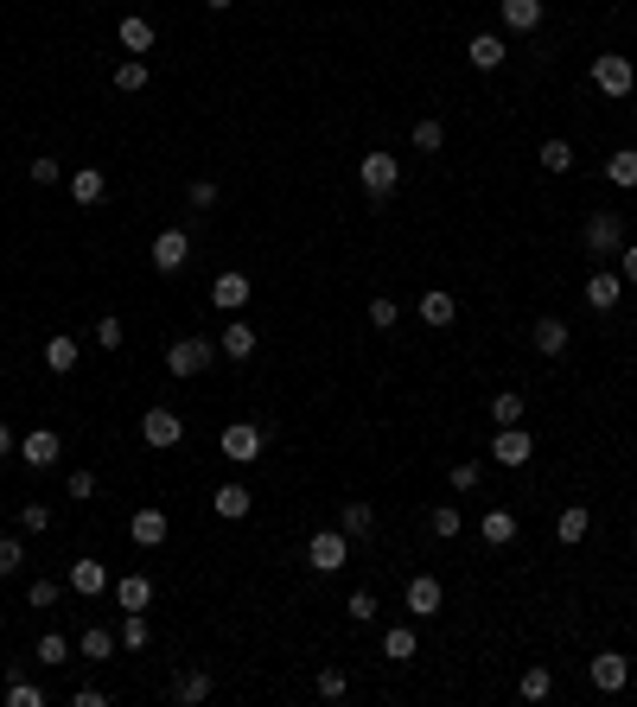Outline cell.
<instances>
[{"mask_svg":"<svg viewBox=\"0 0 637 707\" xmlns=\"http://www.w3.org/2000/svg\"><path fill=\"white\" fill-rule=\"evenodd\" d=\"M147 262L160 268V274H179L185 262H192V230H179V223H166L160 236H153V249H147Z\"/></svg>","mask_w":637,"mask_h":707,"instance_id":"6","label":"cell"},{"mask_svg":"<svg viewBox=\"0 0 637 707\" xmlns=\"http://www.w3.org/2000/svg\"><path fill=\"white\" fill-rule=\"evenodd\" d=\"M26 567V542L20 536H0V580H13Z\"/></svg>","mask_w":637,"mask_h":707,"instance_id":"42","label":"cell"},{"mask_svg":"<svg viewBox=\"0 0 637 707\" xmlns=\"http://www.w3.org/2000/svg\"><path fill=\"white\" fill-rule=\"evenodd\" d=\"M497 13H504V32H536L548 7H542V0H504Z\"/></svg>","mask_w":637,"mask_h":707,"instance_id":"23","label":"cell"},{"mask_svg":"<svg viewBox=\"0 0 637 707\" xmlns=\"http://www.w3.org/2000/svg\"><path fill=\"white\" fill-rule=\"evenodd\" d=\"M446 478H453V491H478V478H485V465H478V459H459V465H453V472H446Z\"/></svg>","mask_w":637,"mask_h":707,"instance_id":"48","label":"cell"},{"mask_svg":"<svg viewBox=\"0 0 637 707\" xmlns=\"http://www.w3.org/2000/svg\"><path fill=\"white\" fill-rule=\"evenodd\" d=\"M147 599H153L147 574H122V580H115V606H122V612H147Z\"/></svg>","mask_w":637,"mask_h":707,"instance_id":"26","label":"cell"},{"mask_svg":"<svg viewBox=\"0 0 637 707\" xmlns=\"http://www.w3.org/2000/svg\"><path fill=\"white\" fill-rule=\"evenodd\" d=\"M211 510L223 516V523H243V516L255 510V497H249V485H217V497H211Z\"/></svg>","mask_w":637,"mask_h":707,"instance_id":"19","label":"cell"},{"mask_svg":"<svg viewBox=\"0 0 637 707\" xmlns=\"http://www.w3.org/2000/svg\"><path fill=\"white\" fill-rule=\"evenodd\" d=\"M606 179L618 185V192H637V153H631V147L606 153Z\"/></svg>","mask_w":637,"mask_h":707,"instance_id":"32","label":"cell"},{"mask_svg":"<svg viewBox=\"0 0 637 707\" xmlns=\"http://www.w3.org/2000/svg\"><path fill=\"white\" fill-rule=\"evenodd\" d=\"M115 39H122V51H134V58H141V51H153V20H141V13H128V20L115 26Z\"/></svg>","mask_w":637,"mask_h":707,"instance_id":"31","label":"cell"},{"mask_svg":"<svg viewBox=\"0 0 637 707\" xmlns=\"http://www.w3.org/2000/svg\"><path fill=\"white\" fill-rule=\"evenodd\" d=\"M453 319H459V300L446 287H427L421 293V325H453Z\"/></svg>","mask_w":637,"mask_h":707,"instance_id":"24","label":"cell"},{"mask_svg":"<svg viewBox=\"0 0 637 707\" xmlns=\"http://www.w3.org/2000/svg\"><path fill=\"white\" fill-rule=\"evenodd\" d=\"M491 459L510 465V472H523V465L536 459V440H529V427H497V434H491Z\"/></svg>","mask_w":637,"mask_h":707,"instance_id":"9","label":"cell"},{"mask_svg":"<svg viewBox=\"0 0 637 707\" xmlns=\"http://www.w3.org/2000/svg\"><path fill=\"white\" fill-rule=\"evenodd\" d=\"M249 293H255V281H249L243 268H223L217 281H211V306H223V313H243Z\"/></svg>","mask_w":637,"mask_h":707,"instance_id":"12","label":"cell"},{"mask_svg":"<svg viewBox=\"0 0 637 707\" xmlns=\"http://www.w3.org/2000/svg\"><path fill=\"white\" fill-rule=\"evenodd\" d=\"M102 192H109L102 166H83V172H71V204H102Z\"/></svg>","mask_w":637,"mask_h":707,"instance_id":"30","label":"cell"},{"mask_svg":"<svg viewBox=\"0 0 637 707\" xmlns=\"http://www.w3.org/2000/svg\"><path fill=\"white\" fill-rule=\"evenodd\" d=\"M415 147H421V153H440V147H446V122L421 115V122H415Z\"/></svg>","mask_w":637,"mask_h":707,"instance_id":"43","label":"cell"},{"mask_svg":"<svg viewBox=\"0 0 637 707\" xmlns=\"http://www.w3.org/2000/svg\"><path fill=\"white\" fill-rule=\"evenodd\" d=\"M306 561H313V574H338L344 561H351V536L332 523V529H319L313 542H306Z\"/></svg>","mask_w":637,"mask_h":707,"instance_id":"7","label":"cell"},{"mask_svg":"<svg viewBox=\"0 0 637 707\" xmlns=\"http://www.w3.org/2000/svg\"><path fill=\"white\" fill-rule=\"evenodd\" d=\"M0 370H7V357H0Z\"/></svg>","mask_w":637,"mask_h":707,"instance_id":"57","label":"cell"},{"mask_svg":"<svg viewBox=\"0 0 637 707\" xmlns=\"http://www.w3.org/2000/svg\"><path fill=\"white\" fill-rule=\"evenodd\" d=\"M587 529H593V510H587V504H567V510L555 516V542H567V548L587 542Z\"/></svg>","mask_w":637,"mask_h":707,"instance_id":"21","label":"cell"},{"mask_svg":"<svg viewBox=\"0 0 637 707\" xmlns=\"http://www.w3.org/2000/svg\"><path fill=\"white\" fill-rule=\"evenodd\" d=\"M39 357H45V370H51V376H71L83 351H77V338H64V332H58V338H45V351H39Z\"/></svg>","mask_w":637,"mask_h":707,"instance_id":"25","label":"cell"},{"mask_svg":"<svg viewBox=\"0 0 637 707\" xmlns=\"http://www.w3.org/2000/svg\"><path fill=\"white\" fill-rule=\"evenodd\" d=\"M587 676L599 695H625V682H631V663H625V650H599V657L587 663Z\"/></svg>","mask_w":637,"mask_h":707,"instance_id":"10","label":"cell"},{"mask_svg":"<svg viewBox=\"0 0 637 707\" xmlns=\"http://www.w3.org/2000/svg\"><path fill=\"white\" fill-rule=\"evenodd\" d=\"M71 650H77V644H71V637H64V631H45L32 657H39V663H71Z\"/></svg>","mask_w":637,"mask_h":707,"instance_id":"37","label":"cell"},{"mask_svg":"<svg viewBox=\"0 0 637 707\" xmlns=\"http://www.w3.org/2000/svg\"><path fill=\"white\" fill-rule=\"evenodd\" d=\"M427 529H434V536H440V542H453V536H459V529H466V516H459V510H446V504H440V510H427Z\"/></svg>","mask_w":637,"mask_h":707,"instance_id":"41","label":"cell"},{"mask_svg":"<svg viewBox=\"0 0 637 707\" xmlns=\"http://www.w3.org/2000/svg\"><path fill=\"white\" fill-rule=\"evenodd\" d=\"M415 650H421V631L415 625H389L383 631V657L389 663H415Z\"/></svg>","mask_w":637,"mask_h":707,"instance_id":"22","label":"cell"},{"mask_svg":"<svg viewBox=\"0 0 637 707\" xmlns=\"http://www.w3.org/2000/svg\"><path fill=\"white\" fill-rule=\"evenodd\" d=\"M357 185H364V198L370 204H383V198H395V185H402V160H395V153H364V160H357Z\"/></svg>","mask_w":637,"mask_h":707,"instance_id":"1","label":"cell"},{"mask_svg":"<svg viewBox=\"0 0 637 707\" xmlns=\"http://www.w3.org/2000/svg\"><path fill=\"white\" fill-rule=\"evenodd\" d=\"M344 688H351V682H344V669L325 663V669H319V701H344Z\"/></svg>","mask_w":637,"mask_h":707,"instance_id":"49","label":"cell"},{"mask_svg":"<svg viewBox=\"0 0 637 707\" xmlns=\"http://www.w3.org/2000/svg\"><path fill=\"white\" fill-rule=\"evenodd\" d=\"M7 707H45V688L26 682V676H13V682H7Z\"/></svg>","mask_w":637,"mask_h":707,"instance_id":"40","label":"cell"},{"mask_svg":"<svg viewBox=\"0 0 637 707\" xmlns=\"http://www.w3.org/2000/svg\"><path fill=\"white\" fill-rule=\"evenodd\" d=\"M536 160H542L548 172H567V166H574V147H567V141H561V134H548V141L536 147Z\"/></svg>","mask_w":637,"mask_h":707,"instance_id":"36","label":"cell"},{"mask_svg":"<svg viewBox=\"0 0 637 707\" xmlns=\"http://www.w3.org/2000/svg\"><path fill=\"white\" fill-rule=\"evenodd\" d=\"M529 344H536L542 357H567V344H574V338H567L561 319H536V325H529Z\"/></svg>","mask_w":637,"mask_h":707,"instance_id":"20","label":"cell"},{"mask_svg":"<svg viewBox=\"0 0 637 707\" xmlns=\"http://www.w3.org/2000/svg\"><path fill=\"white\" fill-rule=\"evenodd\" d=\"M122 338H128V325H122V319H96V344H102V351H115Z\"/></svg>","mask_w":637,"mask_h":707,"instance_id":"52","label":"cell"},{"mask_svg":"<svg viewBox=\"0 0 637 707\" xmlns=\"http://www.w3.org/2000/svg\"><path fill=\"white\" fill-rule=\"evenodd\" d=\"M211 669H198V663H185L179 669V676H172V701H179V707H198V701H211Z\"/></svg>","mask_w":637,"mask_h":707,"instance_id":"15","label":"cell"},{"mask_svg":"<svg viewBox=\"0 0 637 707\" xmlns=\"http://www.w3.org/2000/svg\"><path fill=\"white\" fill-rule=\"evenodd\" d=\"M128 536L141 542V548H160V542H166V510H134Z\"/></svg>","mask_w":637,"mask_h":707,"instance_id":"29","label":"cell"},{"mask_svg":"<svg viewBox=\"0 0 637 707\" xmlns=\"http://www.w3.org/2000/svg\"><path fill=\"white\" fill-rule=\"evenodd\" d=\"M255 344H262V338H255V325H249V319H230V325H223V338H217V357H230V364H249Z\"/></svg>","mask_w":637,"mask_h":707,"instance_id":"14","label":"cell"},{"mask_svg":"<svg viewBox=\"0 0 637 707\" xmlns=\"http://www.w3.org/2000/svg\"><path fill=\"white\" fill-rule=\"evenodd\" d=\"M618 300H625V274H612V268L587 274V306H593V313H612Z\"/></svg>","mask_w":637,"mask_h":707,"instance_id":"16","label":"cell"},{"mask_svg":"<svg viewBox=\"0 0 637 707\" xmlns=\"http://www.w3.org/2000/svg\"><path fill=\"white\" fill-rule=\"evenodd\" d=\"M344 618H357V625H370V618H376V593H351V599H344Z\"/></svg>","mask_w":637,"mask_h":707,"instance_id":"51","label":"cell"},{"mask_svg":"<svg viewBox=\"0 0 637 707\" xmlns=\"http://www.w3.org/2000/svg\"><path fill=\"white\" fill-rule=\"evenodd\" d=\"M466 58H472V71H497V64L510 58V45H504V32H472V45H466Z\"/></svg>","mask_w":637,"mask_h":707,"instance_id":"18","label":"cell"},{"mask_svg":"<svg viewBox=\"0 0 637 707\" xmlns=\"http://www.w3.org/2000/svg\"><path fill=\"white\" fill-rule=\"evenodd\" d=\"M77 650H83L90 663H109V657H115V631H109V625H90V631L77 637Z\"/></svg>","mask_w":637,"mask_h":707,"instance_id":"33","label":"cell"},{"mask_svg":"<svg viewBox=\"0 0 637 707\" xmlns=\"http://www.w3.org/2000/svg\"><path fill=\"white\" fill-rule=\"evenodd\" d=\"M548 695H555V676H548L542 663H529L523 669V701H548Z\"/></svg>","mask_w":637,"mask_h":707,"instance_id":"39","label":"cell"},{"mask_svg":"<svg viewBox=\"0 0 637 707\" xmlns=\"http://www.w3.org/2000/svg\"><path fill=\"white\" fill-rule=\"evenodd\" d=\"M20 459L32 465V472H51V465L64 459V440H58V427H32V434L20 440Z\"/></svg>","mask_w":637,"mask_h":707,"instance_id":"11","label":"cell"},{"mask_svg":"<svg viewBox=\"0 0 637 707\" xmlns=\"http://www.w3.org/2000/svg\"><path fill=\"white\" fill-rule=\"evenodd\" d=\"M147 637H153V625H147L141 612H128L122 618V650H147Z\"/></svg>","mask_w":637,"mask_h":707,"instance_id":"44","label":"cell"},{"mask_svg":"<svg viewBox=\"0 0 637 707\" xmlns=\"http://www.w3.org/2000/svg\"><path fill=\"white\" fill-rule=\"evenodd\" d=\"M141 440L153 446V453H172V446L185 440V415H179V408H147V415H141Z\"/></svg>","mask_w":637,"mask_h":707,"instance_id":"8","label":"cell"},{"mask_svg":"<svg viewBox=\"0 0 637 707\" xmlns=\"http://www.w3.org/2000/svg\"><path fill=\"white\" fill-rule=\"evenodd\" d=\"M478 536H485V548H510L516 542V510H485Z\"/></svg>","mask_w":637,"mask_h":707,"instance_id":"27","label":"cell"},{"mask_svg":"<svg viewBox=\"0 0 637 707\" xmlns=\"http://www.w3.org/2000/svg\"><path fill=\"white\" fill-rule=\"evenodd\" d=\"M64 497H71V504H90V497H96V472H83V465H77V472L64 478Z\"/></svg>","mask_w":637,"mask_h":707,"instance_id":"45","label":"cell"},{"mask_svg":"<svg viewBox=\"0 0 637 707\" xmlns=\"http://www.w3.org/2000/svg\"><path fill=\"white\" fill-rule=\"evenodd\" d=\"M593 90L612 96V102H625L637 90V64L625 58V51H599V58H593Z\"/></svg>","mask_w":637,"mask_h":707,"instance_id":"2","label":"cell"},{"mask_svg":"<svg viewBox=\"0 0 637 707\" xmlns=\"http://www.w3.org/2000/svg\"><path fill=\"white\" fill-rule=\"evenodd\" d=\"M631 102H637V90H631Z\"/></svg>","mask_w":637,"mask_h":707,"instance_id":"58","label":"cell"},{"mask_svg":"<svg viewBox=\"0 0 637 707\" xmlns=\"http://www.w3.org/2000/svg\"><path fill=\"white\" fill-rule=\"evenodd\" d=\"M395 319H402V306H395V300H383V293H376V300H370V325H376V332H389Z\"/></svg>","mask_w":637,"mask_h":707,"instance_id":"50","label":"cell"},{"mask_svg":"<svg viewBox=\"0 0 637 707\" xmlns=\"http://www.w3.org/2000/svg\"><path fill=\"white\" fill-rule=\"evenodd\" d=\"M185 204H192V211H217V185L211 179H192V185H185Z\"/></svg>","mask_w":637,"mask_h":707,"instance_id":"47","label":"cell"},{"mask_svg":"<svg viewBox=\"0 0 637 707\" xmlns=\"http://www.w3.org/2000/svg\"><path fill=\"white\" fill-rule=\"evenodd\" d=\"M402 599H408V612H415V618H440V606H446V586H440L434 574H415Z\"/></svg>","mask_w":637,"mask_h":707,"instance_id":"13","label":"cell"},{"mask_svg":"<svg viewBox=\"0 0 637 707\" xmlns=\"http://www.w3.org/2000/svg\"><path fill=\"white\" fill-rule=\"evenodd\" d=\"M115 90H122V96L147 90V58H122V64H115Z\"/></svg>","mask_w":637,"mask_h":707,"instance_id":"35","label":"cell"},{"mask_svg":"<svg viewBox=\"0 0 637 707\" xmlns=\"http://www.w3.org/2000/svg\"><path fill=\"white\" fill-rule=\"evenodd\" d=\"M204 7H211V13H223V7H236V0H204Z\"/></svg>","mask_w":637,"mask_h":707,"instance_id":"56","label":"cell"},{"mask_svg":"<svg viewBox=\"0 0 637 707\" xmlns=\"http://www.w3.org/2000/svg\"><path fill=\"white\" fill-rule=\"evenodd\" d=\"M64 586H71L77 599H96V593H109V567H102V561H71Z\"/></svg>","mask_w":637,"mask_h":707,"instance_id":"17","label":"cell"},{"mask_svg":"<svg viewBox=\"0 0 637 707\" xmlns=\"http://www.w3.org/2000/svg\"><path fill=\"white\" fill-rule=\"evenodd\" d=\"M491 421H497V427H523V395H516V389H497V395H491Z\"/></svg>","mask_w":637,"mask_h":707,"instance_id":"34","label":"cell"},{"mask_svg":"<svg viewBox=\"0 0 637 707\" xmlns=\"http://www.w3.org/2000/svg\"><path fill=\"white\" fill-rule=\"evenodd\" d=\"M580 249L599 255V262H606V255H618V249H625V217H618V211H593L587 230H580Z\"/></svg>","mask_w":637,"mask_h":707,"instance_id":"5","label":"cell"},{"mask_svg":"<svg viewBox=\"0 0 637 707\" xmlns=\"http://www.w3.org/2000/svg\"><path fill=\"white\" fill-rule=\"evenodd\" d=\"M217 364V338H172L166 344V370L172 376H204Z\"/></svg>","mask_w":637,"mask_h":707,"instance_id":"3","label":"cell"},{"mask_svg":"<svg viewBox=\"0 0 637 707\" xmlns=\"http://www.w3.org/2000/svg\"><path fill=\"white\" fill-rule=\"evenodd\" d=\"M0 459H13V427L0 421Z\"/></svg>","mask_w":637,"mask_h":707,"instance_id":"55","label":"cell"},{"mask_svg":"<svg viewBox=\"0 0 637 707\" xmlns=\"http://www.w3.org/2000/svg\"><path fill=\"white\" fill-rule=\"evenodd\" d=\"M338 529L351 542H364V536H376V510L370 504H338Z\"/></svg>","mask_w":637,"mask_h":707,"instance_id":"28","label":"cell"},{"mask_svg":"<svg viewBox=\"0 0 637 707\" xmlns=\"http://www.w3.org/2000/svg\"><path fill=\"white\" fill-rule=\"evenodd\" d=\"M58 599H64V580H32V586H26V606H32V612H51Z\"/></svg>","mask_w":637,"mask_h":707,"instance_id":"38","label":"cell"},{"mask_svg":"<svg viewBox=\"0 0 637 707\" xmlns=\"http://www.w3.org/2000/svg\"><path fill=\"white\" fill-rule=\"evenodd\" d=\"M20 529H26V536H45V529H51V504H20Z\"/></svg>","mask_w":637,"mask_h":707,"instance_id":"46","label":"cell"},{"mask_svg":"<svg viewBox=\"0 0 637 707\" xmlns=\"http://www.w3.org/2000/svg\"><path fill=\"white\" fill-rule=\"evenodd\" d=\"M217 446H223V459H230V465H255V459H262V446H268V427L262 421H230Z\"/></svg>","mask_w":637,"mask_h":707,"instance_id":"4","label":"cell"},{"mask_svg":"<svg viewBox=\"0 0 637 707\" xmlns=\"http://www.w3.org/2000/svg\"><path fill=\"white\" fill-rule=\"evenodd\" d=\"M618 274H625V287H637V243L618 249Z\"/></svg>","mask_w":637,"mask_h":707,"instance_id":"54","label":"cell"},{"mask_svg":"<svg viewBox=\"0 0 637 707\" xmlns=\"http://www.w3.org/2000/svg\"><path fill=\"white\" fill-rule=\"evenodd\" d=\"M64 179V166L51 160V153H39V160H32V185H58Z\"/></svg>","mask_w":637,"mask_h":707,"instance_id":"53","label":"cell"}]
</instances>
